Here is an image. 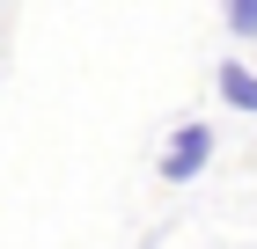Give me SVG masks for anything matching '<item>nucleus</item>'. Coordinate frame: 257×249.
<instances>
[{"mask_svg":"<svg viewBox=\"0 0 257 249\" xmlns=\"http://www.w3.org/2000/svg\"><path fill=\"white\" fill-rule=\"evenodd\" d=\"M206 161H213V125H177V132H169V154H162V183H191L198 169H206Z\"/></svg>","mask_w":257,"mask_h":249,"instance_id":"nucleus-1","label":"nucleus"},{"mask_svg":"<svg viewBox=\"0 0 257 249\" xmlns=\"http://www.w3.org/2000/svg\"><path fill=\"white\" fill-rule=\"evenodd\" d=\"M220 96L235 103V110L257 117V66H242V59H220Z\"/></svg>","mask_w":257,"mask_h":249,"instance_id":"nucleus-2","label":"nucleus"},{"mask_svg":"<svg viewBox=\"0 0 257 249\" xmlns=\"http://www.w3.org/2000/svg\"><path fill=\"white\" fill-rule=\"evenodd\" d=\"M228 15V37H257V0H220Z\"/></svg>","mask_w":257,"mask_h":249,"instance_id":"nucleus-3","label":"nucleus"}]
</instances>
